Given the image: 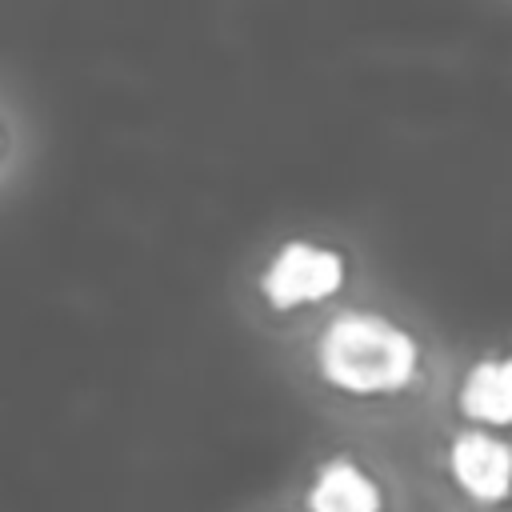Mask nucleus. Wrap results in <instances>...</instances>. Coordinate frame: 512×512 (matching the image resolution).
<instances>
[{"mask_svg": "<svg viewBox=\"0 0 512 512\" xmlns=\"http://www.w3.org/2000/svg\"><path fill=\"white\" fill-rule=\"evenodd\" d=\"M316 360L328 384L356 396H380L412 380L416 340L376 312H344L324 328Z\"/></svg>", "mask_w": 512, "mask_h": 512, "instance_id": "f257e3e1", "label": "nucleus"}, {"mask_svg": "<svg viewBox=\"0 0 512 512\" xmlns=\"http://www.w3.org/2000/svg\"><path fill=\"white\" fill-rule=\"evenodd\" d=\"M344 280V260L332 248L308 244V240H288L264 268L260 292L272 308H296V304H316L328 300Z\"/></svg>", "mask_w": 512, "mask_h": 512, "instance_id": "f03ea898", "label": "nucleus"}, {"mask_svg": "<svg viewBox=\"0 0 512 512\" xmlns=\"http://www.w3.org/2000/svg\"><path fill=\"white\" fill-rule=\"evenodd\" d=\"M448 468L472 500L496 504L512 492V448L488 432H460L448 448Z\"/></svg>", "mask_w": 512, "mask_h": 512, "instance_id": "7ed1b4c3", "label": "nucleus"}, {"mask_svg": "<svg viewBox=\"0 0 512 512\" xmlns=\"http://www.w3.org/2000/svg\"><path fill=\"white\" fill-rule=\"evenodd\" d=\"M308 508L312 512H380V488L360 464H352L348 456H336L316 472L308 488Z\"/></svg>", "mask_w": 512, "mask_h": 512, "instance_id": "20e7f679", "label": "nucleus"}, {"mask_svg": "<svg viewBox=\"0 0 512 512\" xmlns=\"http://www.w3.org/2000/svg\"><path fill=\"white\" fill-rule=\"evenodd\" d=\"M460 408L480 424H512V356L472 364L460 388Z\"/></svg>", "mask_w": 512, "mask_h": 512, "instance_id": "39448f33", "label": "nucleus"}, {"mask_svg": "<svg viewBox=\"0 0 512 512\" xmlns=\"http://www.w3.org/2000/svg\"><path fill=\"white\" fill-rule=\"evenodd\" d=\"M0 144H4V124H0Z\"/></svg>", "mask_w": 512, "mask_h": 512, "instance_id": "423d86ee", "label": "nucleus"}]
</instances>
